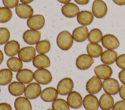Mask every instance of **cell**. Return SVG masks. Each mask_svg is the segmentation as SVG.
I'll return each mask as SVG.
<instances>
[{
	"mask_svg": "<svg viewBox=\"0 0 125 110\" xmlns=\"http://www.w3.org/2000/svg\"><path fill=\"white\" fill-rule=\"evenodd\" d=\"M73 37L70 32L63 31L58 35L56 39L57 45L62 51H66L71 48L73 44Z\"/></svg>",
	"mask_w": 125,
	"mask_h": 110,
	"instance_id": "6da1fadb",
	"label": "cell"
},
{
	"mask_svg": "<svg viewBox=\"0 0 125 110\" xmlns=\"http://www.w3.org/2000/svg\"><path fill=\"white\" fill-rule=\"evenodd\" d=\"M34 79L41 85H47L51 83L53 77L51 72L46 68L38 69L34 72Z\"/></svg>",
	"mask_w": 125,
	"mask_h": 110,
	"instance_id": "7a4b0ae2",
	"label": "cell"
},
{
	"mask_svg": "<svg viewBox=\"0 0 125 110\" xmlns=\"http://www.w3.org/2000/svg\"><path fill=\"white\" fill-rule=\"evenodd\" d=\"M74 87L73 80L70 78H64L59 82L57 85V90L58 94L62 96L68 95Z\"/></svg>",
	"mask_w": 125,
	"mask_h": 110,
	"instance_id": "3957f363",
	"label": "cell"
},
{
	"mask_svg": "<svg viewBox=\"0 0 125 110\" xmlns=\"http://www.w3.org/2000/svg\"><path fill=\"white\" fill-rule=\"evenodd\" d=\"M103 88L105 93L111 95H115L119 92L120 86L116 80L109 78L103 82Z\"/></svg>",
	"mask_w": 125,
	"mask_h": 110,
	"instance_id": "277c9868",
	"label": "cell"
},
{
	"mask_svg": "<svg viewBox=\"0 0 125 110\" xmlns=\"http://www.w3.org/2000/svg\"><path fill=\"white\" fill-rule=\"evenodd\" d=\"M103 88V82L100 78L94 75L87 82L86 89L90 94H96L101 90Z\"/></svg>",
	"mask_w": 125,
	"mask_h": 110,
	"instance_id": "5b68a950",
	"label": "cell"
},
{
	"mask_svg": "<svg viewBox=\"0 0 125 110\" xmlns=\"http://www.w3.org/2000/svg\"><path fill=\"white\" fill-rule=\"evenodd\" d=\"M108 11L107 5L102 0H94L93 3V14L96 18H103L106 16Z\"/></svg>",
	"mask_w": 125,
	"mask_h": 110,
	"instance_id": "8992f818",
	"label": "cell"
},
{
	"mask_svg": "<svg viewBox=\"0 0 125 110\" xmlns=\"http://www.w3.org/2000/svg\"><path fill=\"white\" fill-rule=\"evenodd\" d=\"M41 93V87L37 82L29 83L24 90L25 97L29 100H34L37 98Z\"/></svg>",
	"mask_w": 125,
	"mask_h": 110,
	"instance_id": "52a82bcc",
	"label": "cell"
},
{
	"mask_svg": "<svg viewBox=\"0 0 125 110\" xmlns=\"http://www.w3.org/2000/svg\"><path fill=\"white\" fill-rule=\"evenodd\" d=\"M93 63V59L88 54H81L76 60V65L81 70H86L90 68Z\"/></svg>",
	"mask_w": 125,
	"mask_h": 110,
	"instance_id": "ba28073f",
	"label": "cell"
},
{
	"mask_svg": "<svg viewBox=\"0 0 125 110\" xmlns=\"http://www.w3.org/2000/svg\"><path fill=\"white\" fill-rule=\"evenodd\" d=\"M45 20L43 15L36 14L32 16L28 19L27 25L31 29L38 31L44 27Z\"/></svg>",
	"mask_w": 125,
	"mask_h": 110,
	"instance_id": "9c48e42d",
	"label": "cell"
},
{
	"mask_svg": "<svg viewBox=\"0 0 125 110\" xmlns=\"http://www.w3.org/2000/svg\"><path fill=\"white\" fill-rule=\"evenodd\" d=\"M102 45L107 50H115L120 45L118 38L112 34H106L103 37Z\"/></svg>",
	"mask_w": 125,
	"mask_h": 110,
	"instance_id": "30bf717a",
	"label": "cell"
},
{
	"mask_svg": "<svg viewBox=\"0 0 125 110\" xmlns=\"http://www.w3.org/2000/svg\"><path fill=\"white\" fill-rule=\"evenodd\" d=\"M15 11L18 16L22 19H29L34 13L33 8L24 3L18 4L15 8Z\"/></svg>",
	"mask_w": 125,
	"mask_h": 110,
	"instance_id": "8fae6325",
	"label": "cell"
},
{
	"mask_svg": "<svg viewBox=\"0 0 125 110\" xmlns=\"http://www.w3.org/2000/svg\"><path fill=\"white\" fill-rule=\"evenodd\" d=\"M24 41L29 45L36 44L41 38V32L38 31L30 29L26 31L23 35Z\"/></svg>",
	"mask_w": 125,
	"mask_h": 110,
	"instance_id": "7c38bea8",
	"label": "cell"
},
{
	"mask_svg": "<svg viewBox=\"0 0 125 110\" xmlns=\"http://www.w3.org/2000/svg\"><path fill=\"white\" fill-rule=\"evenodd\" d=\"M36 56L35 49L32 46L23 47L18 53V58L22 62H29L33 60Z\"/></svg>",
	"mask_w": 125,
	"mask_h": 110,
	"instance_id": "4fadbf2b",
	"label": "cell"
},
{
	"mask_svg": "<svg viewBox=\"0 0 125 110\" xmlns=\"http://www.w3.org/2000/svg\"><path fill=\"white\" fill-rule=\"evenodd\" d=\"M83 100L80 93L77 92H71L68 95L67 102L70 108L73 109L80 108L83 105Z\"/></svg>",
	"mask_w": 125,
	"mask_h": 110,
	"instance_id": "5bb4252c",
	"label": "cell"
},
{
	"mask_svg": "<svg viewBox=\"0 0 125 110\" xmlns=\"http://www.w3.org/2000/svg\"><path fill=\"white\" fill-rule=\"evenodd\" d=\"M94 72L96 75L100 78V79L105 80L109 78L113 74V70L108 65L101 64L95 67L94 68Z\"/></svg>",
	"mask_w": 125,
	"mask_h": 110,
	"instance_id": "9a60e30c",
	"label": "cell"
},
{
	"mask_svg": "<svg viewBox=\"0 0 125 110\" xmlns=\"http://www.w3.org/2000/svg\"><path fill=\"white\" fill-rule=\"evenodd\" d=\"M83 105L86 110H98L99 108V100L93 94H88L83 99Z\"/></svg>",
	"mask_w": 125,
	"mask_h": 110,
	"instance_id": "2e32d148",
	"label": "cell"
},
{
	"mask_svg": "<svg viewBox=\"0 0 125 110\" xmlns=\"http://www.w3.org/2000/svg\"><path fill=\"white\" fill-rule=\"evenodd\" d=\"M18 82L23 84H29L34 79V73L30 69H21L16 75Z\"/></svg>",
	"mask_w": 125,
	"mask_h": 110,
	"instance_id": "e0dca14e",
	"label": "cell"
},
{
	"mask_svg": "<svg viewBox=\"0 0 125 110\" xmlns=\"http://www.w3.org/2000/svg\"><path fill=\"white\" fill-rule=\"evenodd\" d=\"M61 13L66 17L71 18L76 16L80 13V9L76 4L72 3L65 4L61 8Z\"/></svg>",
	"mask_w": 125,
	"mask_h": 110,
	"instance_id": "ac0fdd59",
	"label": "cell"
},
{
	"mask_svg": "<svg viewBox=\"0 0 125 110\" xmlns=\"http://www.w3.org/2000/svg\"><path fill=\"white\" fill-rule=\"evenodd\" d=\"M88 34L89 32L87 27L83 25L74 29V31H73L72 36L74 41L78 42H81L85 41L88 39Z\"/></svg>",
	"mask_w": 125,
	"mask_h": 110,
	"instance_id": "d6986e66",
	"label": "cell"
},
{
	"mask_svg": "<svg viewBox=\"0 0 125 110\" xmlns=\"http://www.w3.org/2000/svg\"><path fill=\"white\" fill-rule=\"evenodd\" d=\"M58 96V92L53 87L46 88L41 92L40 97L44 102H51L56 100Z\"/></svg>",
	"mask_w": 125,
	"mask_h": 110,
	"instance_id": "ffe728a7",
	"label": "cell"
},
{
	"mask_svg": "<svg viewBox=\"0 0 125 110\" xmlns=\"http://www.w3.org/2000/svg\"><path fill=\"white\" fill-rule=\"evenodd\" d=\"M33 64L36 68H46L50 66L51 62L49 57L45 54H38L33 60Z\"/></svg>",
	"mask_w": 125,
	"mask_h": 110,
	"instance_id": "44dd1931",
	"label": "cell"
},
{
	"mask_svg": "<svg viewBox=\"0 0 125 110\" xmlns=\"http://www.w3.org/2000/svg\"><path fill=\"white\" fill-rule=\"evenodd\" d=\"M4 51L7 56L12 57L18 54L20 51V45L18 41L14 40L8 41L4 45Z\"/></svg>",
	"mask_w": 125,
	"mask_h": 110,
	"instance_id": "7402d4cb",
	"label": "cell"
},
{
	"mask_svg": "<svg viewBox=\"0 0 125 110\" xmlns=\"http://www.w3.org/2000/svg\"><path fill=\"white\" fill-rule=\"evenodd\" d=\"M94 19L93 13L88 11H81L77 15V21L81 25H88L92 23Z\"/></svg>",
	"mask_w": 125,
	"mask_h": 110,
	"instance_id": "603a6c76",
	"label": "cell"
},
{
	"mask_svg": "<svg viewBox=\"0 0 125 110\" xmlns=\"http://www.w3.org/2000/svg\"><path fill=\"white\" fill-rule=\"evenodd\" d=\"M26 86L24 84L20 82H13L8 86V91L11 95L19 96L24 93Z\"/></svg>",
	"mask_w": 125,
	"mask_h": 110,
	"instance_id": "cb8c5ba5",
	"label": "cell"
},
{
	"mask_svg": "<svg viewBox=\"0 0 125 110\" xmlns=\"http://www.w3.org/2000/svg\"><path fill=\"white\" fill-rule=\"evenodd\" d=\"M118 57L117 52L113 50H106L102 53L101 55V60L104 64L111 65L116 62Z\"/></svg>",
	"mask_w": 125,
	"mask_h": 110,
	"instance_id": "d4e9b609",
	"label": "cell"
},
{
	"mask_svg": "<svg viewBox=\"0 0 125 110\" xmlns=\"http://www.w3.org/2000/svg\"><path fill=\"white\" fill-rule=\"evenodd\" d=\"M99 105L102 110H110L114 105L113 98L108 93H103L99 100Z\"/></svg>",
	"mask_w": 125,
	"mask_h": 110,
	"instance_id": "484cf974",
	"label": "cell"
},
{
	"mask_svg": "<svg viewBox=\"0 0 125 110\" xmlns=\"http://www.w3.org/2000/svg\"><path fill=\"white\" fill-rule=\"evenodd\" d=\"M16 110H32V106L29 99L26 97H18L14 102Z\"/></svg>",
	"mask_w": 125,
	"mask_h": 110,
	"instance_id": "4316f807",
	"label": "cell"
},
{
	"mask_svg": "<svg viewBox=\"0 0 125 110\" xmlns=\"http://www.w3.org/2000/svg\"><path fill=\"white\" fill-rule=\"evenodd\" d=\"M87 52L88 55L92 57L97 58L101 57L103 51L102 47L98 44L90 43L87 45Z\"/></svg>",
	"mask_w": 125,
	"mask_h": 110,
	"instance_id": "83f0119b",
	"label": "cell"
},
{
	"mask_svg": "<svg viewBox=\"0 0 125 110\" xmlns=\"http://www.w3.org/2000/svg\"><path fill=\"white\" fill-rule=\"evenodd\" d=\"M6 64L9 69L13 72H19L23 68L22 61L15 57H12L9 59L7 60Z\"/></svg>",
	"mask_w": 125,
	"mask_h": 110,
	"instance_id": "f1b7e54d",
	"label": "cell"
},
{
	"mask_svg": "<svg viewBox=\"0 0 125 110\" xmlns=\"http://www.w3.org/2000/svg\"><path fill=\"white\" fill-rule=\"evenodd\" d=\"M13 78L12 71L8 68L0 70V85H7L11 82Z\"/></svg>",
	"mask_w": 125,
	"mask_h": 110,
	"instance_id": "f546056e",
	"label": "cell"
},
{
	"mask_svg": "<svg viewBox=\"0 0 125 110\" xmlns=\"http://www.w3.org/2000/svg\"><path fill=\"white\" fill-rule=\"evenodd\" d=\"M103 33L99 29H93L91 30L88 34V41L90 43L93 44H98L103 39Z\"/></svg>",
	"mask_w": 125,
	"mask_h": 110,
	"instance_id": "4dcf8cb0",
	"label": "cell"
},
{
	"mask_svg": "<svg viewBox=\"0 0 125 110\" xmlns=\"http://www.w3.org/2000/svg\"><path fill=\"white\" fill-rule=\"evenodd\" d=\"M36 45V51L40 54H46L51 49V44L48 40L40 41Z\"/></svg>",
	"mask_w": 125,
	"mask_h": 110,
	"instance_id": "1f68e13d",
	"label": "cell"
},
{
	"mask_svg": "<svg viewBox=\"0 0 125 110\" xmlns=\"http://www.w3.org/2000/svg\"><path fill=\"white\" fill-rule=\"evenodd\" d=\"M11 10L6 7L0 8V23H6L10 21L12 17Z\"/></svg>",
	"mask_w": 125,
	"mask_h": 110,
	"instance_id": "d6a6232c",
	"label": "cell"
},
{
	"mask_svg": "<svg viewBox=\"0 0 125 110\" xmlns=\"http://www.w3.org/2000/svg\"><path fill=\"white\" fill-rule=\"evenodd\" d=\"M52 108L53 110H70L68 102L61 98L56 99L53 102Z\"/></svg>",
	"mask_w": 125,
	"mask_h": 110,
	"instance_id": "836d02e7",
	"label": "cell"
},
{
	"mask_svg": "<svg viewBox=\"0 0 125 110\" xmlns=\"http://www.w3.org/2000/svg\"><path fill=\"white\" fill-rule=\"evenodd\" d=\"M10 38V33L6 27L0 28V45L6 44Z\"/></svg>",
	"mask_w": 125,
	"mask_h": 110,
	"instance_id": "e575fe53",
	"label": "cell"
},
{
	"mask_svg": "<svg viewBox=\"0 0 125 110\" xmlns=\"http://www.w3.org/2000/svg\"><path fill=\"white\" fill-rule=\"evenodd\" d=\"M116 65L121 69H125V54H121L117 57Z\"/></svg>",
	"mask_w": 125,
	"mask_h": 110,
	"instance_id": "d590c367",
	"label": "cell"
},
{
	"mask_svg": "<svg viewBox=\"0 0 125 110\" xmlns=\"http://www.w3.org/2000/svg\"><path fill=\"white\" fill-rule=\"evenodd\" d=\"M18 3L19 0H3V3L5 7L10 9L16 7Z\"/></svg>",
	"mask_w": 125,
	"mask_h": 110,
	"instance_id": "8d00e7d4",
	"label": "cell"
},
{
	"mask_svg": "<svg viewBox=\"0 0 125 110\" xmlns=\"http://www.w3.org/2000/svg\"><path fill=\"white\" fill-rule=\"evenodd\" d=\"M112 110H125V101L121 100L116 102L113 106Z\"/></svg>",
	"mask_w": 125,
	"mask_h": 110,
	"instance_id": "74e56055",
	"label": "cell"
},
{
	"mask_svg": "<svg viewBox=\"0 0 125 110\" xmlns=\"http://www.w3.org/2000/svg\"><path fill=\"white\" fill-rule=\"evenodd\" d=\"M0 110H12L11 106L7 103H0Z\"/></svg>",
	"mask_w": 125,
	"mask_h": 110,
	"instance_id": "f35d334b",
	"label": "cell"
},
{
	"mask_svg": "<svg viewBox=\"0 0 125 110\" xmlns=\"http://www.w3.org/2000/svg\"><path fill=\"white\" fill-rule=\"evenodd\" d=\"M118 77H119L120 82L123 84L125 85V69L122 70L119 72V74H118Z\"/></svg>",
	"mask_w": 125,
	"mask_h": 110,
	"instance_id": "ab89813d",
	"label": "cell"
},
{
	"mask_svg": "<svg viewBox=\"0 0 125 110\" xmlns=\"http://www.w3.org/2000/svg\"><path fill=\"white\" fill-rule=\"evenodd\" d=\"M119 96L121 98V99H123V100L125 101V84H123L121 86H120V88H119Z\"/></svg>",
	"mask_w": 125,
	"mask_h": 110,
	"instance_id": "60d3db41",
	"label": "cell"
},
{
	"mask_svg": "<svg viewBox=\"0 0 125 110\" xmlns=\"http://www.w3.org/2000/svg\"><path fill=\"white\" fill-rule=\"evenodd\" d=\"M74 1L80 5H86L90 1V0H74Z\"/></svg>",
	"mask_w": 125,
	"mask_h": 110,
	"instance_id": "b9f144b4",
	"label": "cell"
},
{
	"mask_svg": "<svg viewBox=\"0 0 125 110\" xmlns=\"http://www.w3.org/2000/svg\"><path fill=\"white\" fill-rule=\"evenodd\" d=\"M113 1L117 5L124 6L125 5V0H113Z\"/></svg>",
	"mask_w": 125,
	"mask_h": 110,
	"instance_id": "7bdbcfd3",
	"label": "cell"
},
{
	"mask_svg": "<svg viewBox=\"0 0 125 110\" xmlns=\"http://www.w3.org/2000/svg\"><path fill=\"white\" fill-rule=\"evenodd\" d=\"M3 59H4V55H3V53L1 50H0V65L2 64Z\"/></svg>",
	"mask_w": 125,
	"mask_h": 110,
	"instance_id": "ee69618b",
	"label": "cell"
},
{
	"mask_svg": "<svg viewBox=\"0 0 125 110\" xmlns=\"http://www.w3.org/2000/svg\"><path fill=\"white\" fill-rule=\"evenodd\" d=\"M34 0H20V1L22 3H24V4H28V3L33 2Z\"/></svg>",
	"mask_w": 125,
	"mask_h": 110,
	"instance_id": "f6af8a7d",
	"label": "cell"
},
{
	"mask_svg": "<svg viewBox=\"0 0 125 110\" xmlns=\"http://www.w3.org/2000/svg\"><path fill=\"white\" fill-rule=\"evenodd\" d=\"M60 3H62V4H67V3H70L71 1V0H58Z\"/></svg>",
	"mask_w": 125,
	"mask_h": 110,
	"instance_id": "bcb514c9",
	"label": "cell"
},
{
	"mask_svg": "<svg viewBox=\"0 0 125 110\" xmlns=\"http://www.w3.org/2000/svg\"><path fill=\"white\" fill-rule=\"evenodd\" d=\"M53 110V109H51V108H50V109H48V110Z\"/></svg>",
	"mask_w": 125,
	"mask_h": 110,
	"instance_id": "7dc6e473",
	"label": "cell"
},
{
	"mask_svg": "<svg viewBox=\"0 0 125 110\" xmlns=\"http://www.w3.org/2000/svg\"><path fill=\"white\" fill-rule=\"evenodd\" d=\"M0 92H1V88H0Z\"/></svg>",
	"mask_w": 125,
	"mask_h": 110,
	"instance_id": "c3c4849f",
	"label": "cell"
}]
</instances>
